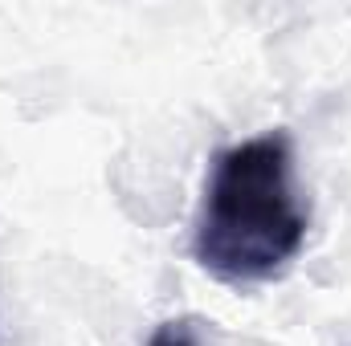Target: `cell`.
I'll use <instances>...</instances> for the list:
<instances>
[{
    "label": "cell",
    "mask_w": 351,
    "mask_h": 346,
    "mask_svg": "<svg viewBox=\"0 0 351 346\" xmlns=\"http://www.w3.org/2000/svg\"><path fill=\"white\" fill-rule=\"evenodd\" d=\"M311 208L298 191L286 131H265L213 159L192 224V257L225 285L282 277L306 245Z\"/></svg>",
    "instance_id": "obj_1"
},
{
    "label": "cell",
    "mask_w": 351,
    "mask_h": 346,
    "mask_svg": "<svg viewBox=\"0 0 351 346\" xmlns=\"http://www.w3.org/2000/svg\"><path fill=\"white\" fill-rule=\"evenodd\" d=\"M147 346H200V334L188 318H172V322H160L152 330Z\"/></svg>",
    "instance_id": "obj_2"
}]
</instances>
